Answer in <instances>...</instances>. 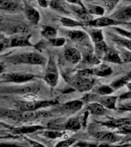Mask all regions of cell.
Instances as JSON below:
<instances>
[{
    "mask_svg": "<svg viewBox=\"0 0 131 147\" xmlns=\"http://www.w3.org/2000/svg\"><path fill=\"white\" fill-rule=\"evenodd\" d=\"M5 61L13 64H32V65H45L48 59L38 52H23L12 55L5 57Z\"/></svg>",
    "mask_w": 131,
    "mask_h": 147,
    "instance_id": "1",
    "label": "cell"
},
{
    "mask_svg": "<svg viewBox=\"0 0 131 147\" xmlns=\"http://www.w3.org/2000/svg\"><path fill=\"white\" fill-rule=\"evenodd\" d=\"M36 76L32 74L19 73V72H10L1 74V82L12 83V84H27L34 81Z\"/></svg>",
    "mask_w": 131,
    "mask_h": 147,
    "instance_id": "2",
    "label": "cell"
},
{
    "mask_svg": "<svg viewBox=\"0 0 131 147\" xmlns=\"http://www.w3.org/2000/svg\"><path fill=\"white\" fill-rule=\"evenodd\" d=\"M43 80L51 87H55L57 85L59 80V71L53 56H51L46 64Z\"/></svg>",
    "mask_w": 131,
    "mask_h": 147,
    "instance_id": "3",
    "label": "cell"
},
{
    "mask_svg": "<svg viewBox=\"0 0 131 147\" xmlns=\"http://www.w3.org/2000/svg\"><path fill=\"white\" fill-rule=\"evenodd\" d=\"M57 101L55 100H35V101H18L16 106L21 112L32 111V110H41L43 108L56 105Z\"/></svg>",
    "mask_w": 131,
    "mask_h": 147,
    "instance_id": "4",
    "label": "cell"
},
{
    "mask_svg": "<svg viewBox=\"0 0 131 147\" xmlns=\"http://www.w3.org/2000/svg\"><path fill=\"white\" fill-rule=\"evenodd\" d=\"M30 35L28 36H14L10 38L2 37L1 38V49L9 48H17V47H32V44L30 41Z\"/></svg>",
    "mask_w": 131,
    "mask_h": 147,
    "instance_id": "5",
    "label": "cell"
},
{
    "mask_svg": "<svg viewBox=\"0 0 131 147\" xmlns=\"http://www.w3.org/2000/svg\"><path fill=\"white\" fill-rule=\"evenodd\" d=\"M95 80L92 77H80L74 75L71 79V84L75 90L84 93L92 89Z\"/></svg>",
    "mask_w": 131,
    "mask_h": 147,
    "instance_id": "6",
    "label": "cell"
},
{
    "mask_svg": "<svg viewBox=\"0 0 131 147\" xmlns=\"http://www.w3.org/2000/svg\"><path fill=\"white\" fill-rule=\"evenodd\" d=\"M41 85L40 84H31L23 85L20 87H7V88H2V92L8 93V94H25L34 93L37 94L41 89Z\"/></svg>",
    "mask_w": 131,
    "mask_h": 147,
    "instance_id": "7",
    "label": "cell"
},
{
    "mask_svg": "<svg viewBox=\"0 0 131 147\" xmlns=\"http://www.w3.org/2000/svg\"><path fill=\"white\" fill-rule=\"evenodd\" d=\"M124 22L117 21L116 19L110 18V17H103V16H100L98 18H94L92 20L87 22L85 23L86 26H90V27L100 28L104 27H113V26H117V25H120Z\"/></svg>",
    "mask_w": 131,
    "mask_h": 147,
    "instance_id": "8",
    "label": "cell"
},
{
    "mask_svg": "<svg viewBox=\"0 0 131 147\" xmlns=\"http://www.w3.org/2000/svg\"><path fill=\"white\" fill-rule=\"evenodd\" d=\"M0 8L2 11L10 13H16L24 10L22 5L16 0H1Z\"/></svg>",
    "mask_w": 131,
    "mask_h": 147,
    "instance_id": "9",
    "label": "cell"
},
{
    "mask_svg": "<svg viewBox=\"0 0 131 147\" xmlns=\"http://www.w3.org/2000/svg\"><path fill=\"white\" fill-rule=\"evenodd\" d=\"M51 113L46 110H32V111H26L22 112L21 120L23 121H33L35 119H41L49 117Z\"/></svg>",
    "mask_w": 131,
    "mask_h": 147,
    "instance_id": "10",
    "label": "cell"
},
{
    "mask_svg": "<svg viewBox=\"0 0 131 147\" xmlns=\"http://www.w3.org/2000/svg\"><path fill=\"white\" fill-rule=\"evenodd\" d=\"M64 57L67 61L72 64H77L82 59V55L75 48H67L64 49Z\"/></svg>",
    "mask_w": 131,
    "mask_h": 147,
    "instance_id": "11",
    "label": "cell"
},
{
    "mask_svg": "<svg viewBox=\"0 0 131 147\" xmlns=\"http://www.w3.org/2000/svg\"><path fill=\"white\" fill-rule=\"evenodd\" d=\"M92 136L96 140L103 141L106 143H110V144H112L120 140V137L118 136L115 135L114 133H110V132H107V131L95 132L92 134Z\"/></svg>",
    "mask_w": 131,
    "mask_h": 147,
    "instance_id": "12",
    "label": "cell"
},
{
    "mask_svg": "<svg viewBox=\"0 0 131 147\" xmlns=\"http://www.w3.org/2000/svg\"><path fill=\"white\" fill-rule=\"evenodd\" d=\"M110 18L124 22L131 18V5L120 8L110 16Z\"/></svg>",
    "mask_w": 131,
    "mask_h": 147,
    "instance_id": "13",
    "label": "cell"
},
{
    "mask_svg": "<svg viewBox=\"0 0 131 147\" xmlns=\"http://www.w3.org/2000/svg\"><path fill=\"white\" fill-rule=\"evenodd\" d=\"M23 11H24L25 17L30 22L34 25L38 24L41 20V16H40L39 11L35 8L32 5H25Z\"/></svg>",
    "mask_w": 131,
    "mask_h": 147,
    "instance_id": "14",
    "label": "cell"
},
{
    "mask_svg": "<svg viewBox=\"0 0 131 147\" xmlns=\"http://www.w3.org/2000/svg\"><path fill=\"white\" fill-rule=\"evenodd\" d=\"M69 9H71L74 15L77 18L80 19L83 22L86 23L93 19L91 15L88 12L87 9H83V8L78 6V5H70Z\"/></svg>",
    "mask_w": 131,
    "mask_h": 147,
    "instance_id": "15",
    "label": "cell"
},
{
    "mask_svg": "<svg viewBox=\"0 0 131 147\" xmlns=\"http://www.w3.org/2000/svg\"><path fill=\"white\" fill-rule=\"evenodd\" d=\"M96 102H98L104 107L106 109L109 110H117V101L118 97L116 96L107 95V96H100L97 97Z\"/></svg>",
    "mask_w": 131,
    "mask_h": 147,
    "instance_id": "16",
    "label": "cell"
},
{
    "mask_svg": "<svg viewBox=\"0 0 131 147\" xmlns=\"http://www.w3.org/2000/svg\"><path fill=\"white\" fill-rule=\"evenodd\" d=\"M108 34H109L111 41H113L120 48H126L127 50L131 51V39L123 37L120 34H113L110 32H108Z\"/></svg>",
    "mask_w": 131,
    "mask_h": 147,
    "instance_id": "17",
    "label": "cell"
},
{
    "mask_svg": "<svg viewBox=\"0 0 131 147\" xmlns=\"http://www.w3.org/2000/svg\"><path fill=\"white\" fill-rule=\"evenodd\" d=\"M102 60L103 61L110 62V63H113V64H120L124 63L121 56H120V54L117 52L116 50H113L111 48L108 49Z\"/></svg>",
    "mask_w": 131,
    "mask_h": 147,
    "instance_id": "18",
    "label": "cell"
},
{
    "mask_svg": "<svg viewBox=\"0 0 131 147\" xmlns=\"http://www.w3.org/2000/svg\"><path fill=\"white\" fill-rule=\"evenodd\" d=\"M66 35L69 39L74 42H81L88 37L86 32L80 29L68 30L66 32Z\"/></svg>",
    "mask_w": 131,
    "mask_h": 147,
    "instance_id": "19",
    "label": "cell"
},
{
    "mask_svg": "<svg viewBox=\"0 0 131 147\" xmlns=\"http://www.w3.org/2000/svg\"><path fill=\"white\" fill-rule=\"evenodd\" d=\"M103 126L110 128H120L126 125H131V119L130 118H119V119H111L108 121L102 123Z\"/></svg>",
    "mask_w": 131,
    "mask_h": 147,
    "instance_id": "20",
    "label": "cell"
},
{
    "mask_svg": "<svg viewBox=\"0 0 131 147\" xmlns=\"http://www.w3.org/2000/svg\"><path fill=\"white\" fill-rule=\"evenodd\" d=\"M93 70H94V75L100 78H107L113 72L112 67L105 64H98V66L93 68Z\"/></svg>",
    "mask_w": 131,
    "mask_h": 147,
    "instance_id": "21",
    "label": "cell"
},
{
    "mask_svg": "<svg viewBox=\"0 0 131 147\" xmlns=\"http://www.w3.org/2000/svg\"><path fill=\"white\" fill-rule=\"evenodd\" d=\"M84 122L80 121V117H72L64 123L62 126V129H67V130H78L81 128Z\"/></svg>",
    "mask_w": 131,
    "mask_h": 147,
    "instance_id": "22",
    "label": "cell"
},
{
    "mask_svg": "<svg viewBox=\"0 0 131 147\" xmlns=\"http://www.w3.org/2000/svg\"><path fill=\"white\" fill-rule=\"evenodd\" d=\"M45 127L39 125H34V126H25L16 127V128H11L14 133L16 134H29L33 133L37 131L44 129Z\"/></svg>",
    "mask_w": 131,
    "mask_h": 147,
    "instance_id": "23",
    "label": "cell"
},
{
    "mask_svg": "<svg viewBox=\"0 0 131 147\" xmlns=\"http://www.w3.org/2000/svg\"><path fill=\"white\" fill-rule=\"evenodd\" d=\"M60 22L61 25L64 27L70 28H82L85 26V23L80 21L75 20L69 17H60Z\"/></svg>",
    "mask_w": 131,
    "mask_h": 147,
    "instance_id": "24",
    "label": "cell"
},
{
    "mask_svg": "<svg viewBox=\"0 0 131 147\" xmlns=\"http://www.w3.org/2000/svg\"><path fill=\"white\" fill-rule=\"evenodd\" d=\"M87 111L93 115L101 116L106 113V108L98 102H93L87 106Z\"/></svg>",
    "mask_w": 131,
    "mask_h": 147,
    "instance_id": "25",
    "label": "cell"
},
{
    "mask_svg": "<svg viewBox=\"0 0 131 147\" xmlns=\"http://www.w3.org/2000/svg\"><path fill=\"white\" fill-rule=\"evenodd\" d=\"M49 7L54 11L63 14H69L68 8L63 2V0H48Z\"/></svg>",
    "mask_w": 131,
    "mask_h": 147,
    "instance_id": "26",
    "label": "cell"
},
{
    "mask_svg": "<svg viewBox=\"0 0 131 147\" xmlns=\"http://www.w3.org/2000/svg\"><path fill=\"white\" fill-rule=\"evenodd\" d=\"M131 79V72H129L126 75L120 77V78H117L115 80H113L111 84H110V87H112L114 90L120 89L121 87L126 85L130 82V80Z\"/></svg>",
    "mask_w": 131,
    "mask_h": 147,
    "instance_id": "27",
    "label": "cell"
},
{
    "mask_svg": "<svg viewBox=\"0 0 131 147\" xmlns=\"http://www.w3.org/2000/svg\"><path fill=\"white\" fill-rule=\"evenodd\" d=\"M90 37L91 38L94 45L101 44L102 42H104V35H103V30L100 29V28H92L89 32Z\"/></svg>",
    "mask_w": 131,
    "mask_h": 147,
    "instance_id": "28",
    "label": "cell"
},
{
    "mask_svg": "<svg viewBox=\"0 0 131 147\" xmlns=\"http://www.w3.org/2000/svg\"><path fill=\"white\" fill-rule=\"evenodd\" d=\"M83 106H84V103H83L82 100H74L68 101V102L64 103L63 108L64 110L70 111V112L75 113L81 110Z\"/></svg>",
    "mask_w": 131,
    "mask_h": 147,
    "instance_id": "29",
    "label": "cell"
},
{
    "mask_svg": "<svg viewBox=\"0 0 131 147\" xmlns=\"http://www.w3.org/2000/svg\"><path fill=\"white\" fill-rule=\"evenodd\" d=\"M41 34L43 38L48 41H51L57 37V30L51 26H45L41 31Z\"/></svg>",
    "mask_w": 131,
    "mask_h": 147,
    "instance_id": "30",
    "label": "cell"
},
{
    "mask_svg": "<svg viewBox=\"0 0 131 147\" xmlns=\"http://www.w3.org/2000/svg\"><path fill=\"white\" fill-rule=\"evenodd\" d=\"M0 115L2 117H7V118H10L12 119L21 120L22 112L13 110H9V109H1Z\"/></svg>",
    "mask_w": 131,
    "mask_h": 147,
    "instance_id": "31",
    "label": "cell"
},
{
    "mask_svg": "<svg viewBox=\"0 0 131 147\" xmlns=\"http://www.w3.org/2000/svg\"><path fill=\"white\" fill-rule=\"evenodd\" d=\"M94 91L97 95L99 96H107V95H111L114 92V90L110 87V85H102L96 87L94 90Z\"/></svg>",
    "mask_w": 131,
    "mask_h": 147,
    "instance_id": "32",
    "label": "cell"
},
{
    "mask_svg": "<svg viewBox=\"0 0 131 147\" xmlns=\"http://www.w3.org/2000/svg\"><path fill=\"white\" fill-rule=\"evenodd\" d=\"M87 11L90 15H96L98 16H103L105 13V8L101 6V5H88L86 6Z\"/></svg>",
    "mask_w": 131,
    "mask_h": 147,
    "instance_id": "33",
    "label": "cell"
},
{
    "mask_svg": "<svg viewBox=\"0 0 131 147\" xmlns=\"http://www.w3.org/2000/svg\"><path fill=\"white\" fill-rule=\"evenodd\" d=\"M84 63L89 65H97L100 64V58L96 55H93L91 53H87L84 58Z\"/></svg>",
    "mask_w": 131,
    "mask_h": 147,
    "instance_id": "34",
    "label": "cell"
},
{
    "mask_svg": "<svg viewBox=\"0 0 131 147\" xmlns=\"http://www.w3.org/2000/svg\"><path fill=\"white\" fill-rule=\"evenodd\" d=\"M65 134L64 131L59 130V129H52L51 130H47L43 133L44 136L48 139H57V138L62 137Z\"/></svg>",
    "mask_w": 131,
    "mask_h": 147,
    "instance_id": "35",
    "label": "cell"
},
{
    "mask_svg": "<svg viewBox=\"0 0 131 147\" xmlns=\"http://www.w3.org/2000/svg\"><path fill=\"white\" fill-rule=\"evenodd\" d=\"M120 0H103L104 8L107 12L112 11L116 8Z\"/></svg>",
    "mask_w": 131,
    "mask_h": 147,
    "instance_id": "36",
    "label": "cell"
},
{
    "mask_svg": "<svg viewBox=\"0 0 131 147\" xmlns=\"http://www.w3.org/2000/svg\"><path fill=\"white\" fill-rule=\"evenodd\" d=\"M111 29L114 30L115 32H117V34H120V35H121V36L131 39V32L130 31H128V30L124 29V28H122L117 27V26H113V27H111Z\"/></svg>",
    "mask_w": 131,
    "mask_h": 147,
    "instance_id": "37",
    "label": "cell"
},
{
    "mask_svg": "<svg viewBox=\"0 0 131 147\" xmlns=\"http://www.w3.org/2000/svg\"><path fill=\"white\" fill-rule=\"evenodd\" d=\"M49 42L54 47H62L66 44V39L63 37H57L49 41Z\"/></svg>",
    "mask_w": 131,
    "mask_h": 147,
    "instance_id": "38",
    "label": "cell"
},
{
    "mask_svg": "<svg viewBox=\"0 0 131 147\" xmlns=\"http://www.w3.org/2000/svg\"><path fill=\"white\" fill-rule=\"evenodd\" d=\"M123 49V48H121ZM120 56L124 63H131V51L127 49H123L120 51Z\"/></svg>",
    "mask_w": 131,
    "mask_h": 147,
    "instance_id": "39",
    "label": "cell"
},
{
    "mask_svg": "<svg viewBox=\"0 0 131 147\" xmlns=\"http://www.w3.org/2000/svg\"><path fill=\"white\" fill-rule=\"evenodd\" d=\"M74 142H75V140L73 139V138H70V139H68V140H63V141L57 142L55 147H70Z\"/></svg>",
    "mask_w": 131,
    "mask_h": 147,
    "instance_id": "40",
    "label": "cell"
},
{
    "mask_svg": "<svg viewBox=\"0 0 131 147\" xmlns=\"http://www.w3.org/2000/svg\"><path fill=\"white\" fill-rule=\"evenodd\" d=\"M66 2L71 5H78V6L81 7L83 9H87L81 0H66Z\"/></svg>",
    "mask_w": 131,
    "mask_h": 147,
    "instance_id": "41",
    "label": "cell"
},
{
    "mask_svg": "<svg viewBox=\"0 0 131 147\" xmlns=\"http://www.w3.org/2000/svg\"><path fill=\"white\" fill-rule=\"evenodd\" d=\"M76 147H98V145L94 144L92 142H79L75 145Z\"/></svg>",
    "mask_w": 131,
    "mask_h": 147,
    "instance_id": "42",
    "label": "cell"
},
{
    "mask_svg": "<svg viewBox=\"0 0 131 147\" xmlns=\"http://www.w3.org/2000/svg\"><path fill=\"white\" fill-rule=\"evenodd\" d=\"M23 96H24L25 101H35L38 100V98L37 94H34V93L25 94V95H23Z\"/></svg>",
    "mask_w": 131,
    "mask_h": 147,
    "instance_id": "43",
    "label": "cell"
},
{
    "mask_svg": "<svg viewBox=\"0 0 131 147\" xmlns=\"http://www.w3.org/2000/svg\"><path fill=\"white\" fill-rule=\"evenodd\" d=\"M126 87H127V89H128V92L121 96V100H123V99L131 98V82H129L128 84H126Z\"/></svg>",
    "mask_w": 131,
    "mask_h": 147,
    "instance_id": "44",
    "label": "cell"
},
{
    "mask_svg": "<svg viewBox=\"0 0 131 147\" xmlns=\"http://www.w3.org/2000/svg\"><path fill=\"white\" fill-rule=\"evenodd\" d=\"M37 2L38 3L39 6L41 8L46 9L49 6V3H48V0H37Z\"/></svg>",
    "mask_w": 131,
    "mask_h": 147,
    "instance_id": "45",
    "label": "cell"
},
{
    "mask_svg": "<svg viewBox=\"0 0 131 147\" xmlns=\"http://www.w3.org/2000/svg\"><path fill=\"white\" fill-rule=\"evenodd\" d=\"M0 147H24V146H20V145H18V144H16V143H3V142H2Z\"/></svg>",
    "mask_w": 131,
    "mask_h": 147,
    "instance_id": "46",
    "label": "cell"
},
{
    "mask_svg": "<svg viewBox=\"0 0 131 147\" xmlns=\"http://www.w3.org/2000/svg\"><path fill=\"white\" fill-rule=\"evenodd\" d=\"M28 141L30 142V144L32 145V147H45L44 145L41 144L38 142H35L34 140H28Z\"/></svg>",
    "mask_w": 131,
    "mask_h": 147,
    "instance_id": "47",
    "label": "cell"
},
{
    "mask_svg": "<svg viewBox=\"0 0 131 147\" xmlns=\"http://www.w3.org/2000/svg\"><path fill=\"white\" fill-rule=\"evenodd\" d=\"M119 109L123 110H130V111H131V103H125L124 105H121L119 107Z\"/></svg>",
    "mask_w": 131,
    "mask_h": 147,
    "instance_id": "48",
    "label": "cell"
},
{
    "mask_svg": "<svg viewBox=\"0 0 131 147\" xmlns=\"http://www.w3.org/2000/svg\"><path fill=\"white\" fill-rule=\"evenodd\" d=\"M98 147H119V146H112L111 144L110 143H102V144H100L98 145Z\"/></svg>",
    "mask_w": 131,
    "mask_h": 147,
    "instance_id": "49",
    "label": "cell"
}]
</instances>
